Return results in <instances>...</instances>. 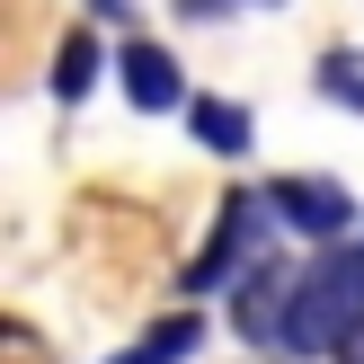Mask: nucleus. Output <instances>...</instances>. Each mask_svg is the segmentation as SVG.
Returning <instances> with one entry per match:
<instances>
[{
  "instance_id": "obj_10",
  "label": "nucleus",
  "mask_w": 364,
  "mask_h": 364,
  "mask_svg": "<svg viewBox=\"0 0 364 364\" xmlns=\"http://www.w3.org/2000/svg\"><path fill=\"white\" fill-rule=\"evenodd\" d=\"M187 18H231V9H276V0H178Z\"/></svg>"
},
{
  "instance_id": "obj_5",
  "label": "nucleus",
  "mask_w": 364,
  "mask_h": 364,
  "mask_svg": "<svg viewBox=\"0 0 364 364\" xmlns=\"http://www.w3.org/2000/svg\"><path fill=\"white\" fill-rule=\"evenodd\" d=\"M116 71H124V98H134L142 116H169V107H187L178 53H169V45H151V36H134V45L116 53Z\"/></svg>"
},
{
  "instance_id": "obj_3",
  "label": "nucleus",
  "mask_w": 364,
  "mask_h": 364,
  "mask_svg": "<svg viewBox=\"0 0 364 364\" xmlns=\"http://www.w3.org/2000/svg\"><path fill=\"white\" fill-rule=\"evenodd\" d=\"M294 284L302 276H284V258H249L240 267V284H231V329L249 338V347H284V311H294Z\"/></svg>"
},
{
  "instance_id": "obj_9",
  "label": "nucleus",
  "mask_w": 364,
  "mask_h": 364,
  "mask_svg": "<svg viewBox=\"0 0 364 364\" xmlns=\"http://www.w3.org/2000/svg\"><path fill=\"white\" fill-rule=\"evenodd\" d=\"M320 89H329L338 107H364V53H355V45L320 53Z\"/></svg>"
},
{
  "instance_id": "obj_4",
  "label": "nucleus",
  "mask_w": 364,
  "mask_h": 364,
  "mask_svg": "<svg viewBox=\"0 0 364 364\" xmlns=\"http://www.w3.org/2000/svg\"><path fill=\"white\" fill-rule=\"evenodd\" d=\"M267 205H276L284 231H302V240H320V249H338V231L355 223V196L338 187V178H320V169L276 178V187H267Z\"/></svg>"
},
{
  "instance_id": "obj_8",
  "label": "nucleus",
  "mask_w": 364,
  "mask_h": 364,
  "mask_svg": "<svg viewBox=\"0 0 364 364\" xmlns=\"http://www.w3.org/2000/svg\"><path fill=\"white\" fill-rule=\"evenodd\" d=\"M196 338H205L196 320H160V329L142 338V347L124 355V364H187V355H196Z\"/></svg>"
},
{
  "instance_id": "obj_6",
  "label": "nucleus",
  "mask_w": 364,
  "mask_h": 364,
  "mask_svg": "<svg viewBox=\"0 0 364 364\" xmlns=\"http://www.w3.org/2000/svg\"><path fill=\"white\" fill-rule=\"evenodd\" d=\"M187 116H196V142H205V151H223V160L249 151V107L240 98H196Z\"/></svg>"
},
{
  "instance_id": "obj_1",
  "label": "nucleus",
  "mask_w": 364,
  "mask_h": 364,
  "mask_svg": "<svg viewBox=\"0 0 364 364\" xmlns=\"http://www.w3.org/2000/svg\"><path fill=\"white\" fill-rule=\"evenodd\" d=\"M364 338V240L355 249H320L294 284V311H284V355H355Z\"/></svg>"
},
{
  "instance_id": "obj_7",
  "label": "nucleus",
  "mask_w": 364,
  "mask_h": 364,
  "mask_svg": "<svg viewBox=\"0 0 364 364\" xmlns=\"http://www.w3.org/2000/svg\"><path fill=\"white\" fill-rule=\"evenodd\" d=\"M89 89H98V36H71V45H63V63H53V98H63V107H80Z\"/></svg>"
},
{
  "instance_id": "obj_2",
  "label": "nucleus",
  "mask_w": 364,
  "mask_h": 364,
  "mask_svg": "<svg viewBox=\"0 0 364 364\" xmlns=\"http://www.w3.org/2000/svg\"><path fill=\"white\" fill-rule=\"evenodd\" d=\"M267 213H276V205H267V187H240V196H231V205H223V223H213V240L196 249V267H187V294L240 284V267L258 258L249 240H258V223H267Z\"/></svg>"
}]
</instances>
